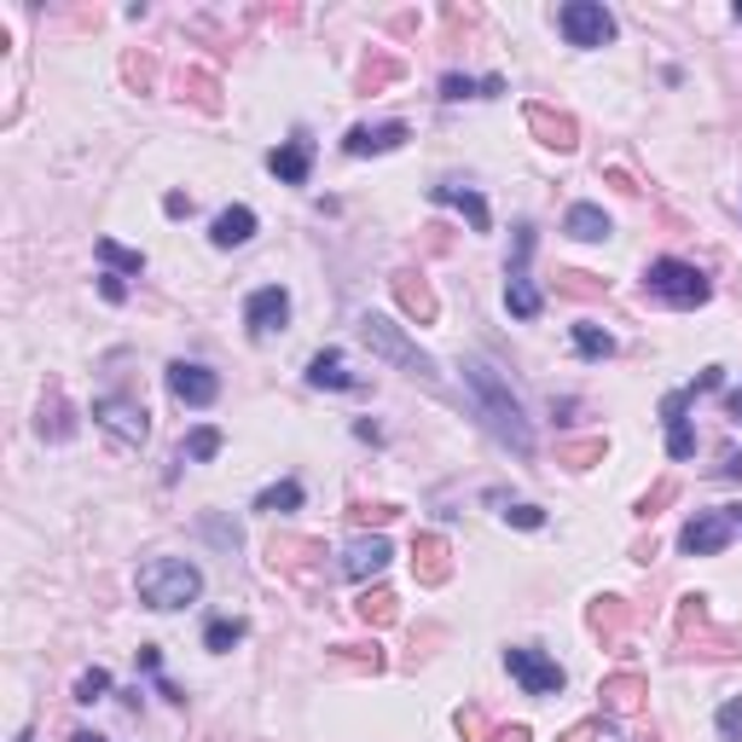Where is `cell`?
Segmentation results:
<instances>
[{"label":"cell","mask_w":742,"mask_h":742,"mask_svg":"<svg viewBox=\"0 0 742 742\" xmlns=\"http://www.w3.org/2000/svg\"><path fill=\"white\" fill-rule=\"evenodd\" d=\"M465 389L476 395V406H481V424H488L499 441L510 447V453H533V429H528V418H522V400L510 395V383H505V372L488 360V354H470L465 366Z\"/></svg>","instance_id":"cell-1"},{"label":"cell","mask_w":742,"mask_h":742,"mask_svg":"<svg viewBox=\"0 0 742 742\" xmlns=\"http://www.w3.org/2000/svg\"><path fill=\"white\" fill-rule=\"evenodd\" d=\"M673 644L679 655H702V661H736L742 655V638L731 627H713L708 616V598L702 592H684L679 598V616H673Z\"/></svg>","instance_id":"cell-2"},{"label":"cell","mask_w":742,"mask_h":742,"mask_svg":"<svg viewBox=\"0 0 742 742\" xmlns=\"http://www.w3.org/2000/svg\"><path fill=\"white\" fill-rule=\"evenodd\" d=\"M203 598V569L186 557H151L145 569H140V603L145 609H186Z\"/></svg>","instance_id":"cell-3"},{"label":"cell","mask_w":742,"mask_h":742,"mask_svg":"<svg viewBox=\"0 0 742 742\" xmlns=\"http://www.w3.org/2000/svg\"><path fill=\"white\" fill-rule=\"evenodd\" d=\"M644 296L668 302V308H702V302L713 296V278L702 267L679 262V255H661V262L644 267Z\"/></svg>","instance_id":"cell-4"},{"label":"cell","mask_w":742,"mask_h":742,"mask_svg":"<svg viewBox=\"0 0 742 742\" xmlns=\"http://www.w3.org/2000/svg\"><path fill=\"white\" fill-rule=\"evenodd\" d=\"M528 262H533V221H517V233H510V267H505V308L517 319H540L546 296L533 291Z\"/></svg>","instance_id":"cell-5"},{"label":"cell","mask_w":742,"mask_h":742,"mask_svg":"<svg viewBox=\"0 0 742 742\" xmlns=\"http://www.w3.org/2000/svg\"><path fill=\"white\" fill-rule=\"evenodd\" d=\"M725 383V366H708L697 383H684V389H673L668 400H661V424H668V453L673 458H697V429H690V400L720 389Z\"/></svg>","instance_id":"cell-6"},{"label":"cell","mask_w":742,"mask_h":742,"mask_svg":"<svg viewBox=\"0 0 742 742\" xmlns=\"http://www.w3.org/2000/svg\"><path fill=\"white\" fill-rule=\"evenodd\" d=\"M557 30H562L569 47L592 53V47L616 41V12H609L603 0H569V7H557Z\"/></svg>","instance_id":"cell-7"},{"label":"cell","mask_w":742,"mask_h":742,"mask_svg":"<svg viewBox=\"0 0 742 742\" xmlns=\"http://www.w3.org/2000/svg\"><path fill=\"white\" fill-rule=\"evenodd\" d=\"M360 337H366V348H372V354H383V360H395L400 372H413V377H424V383H435V377H441V372H435V360H429V354L406 343V337H400V325H389L383 314H366V319H360Z\"/></svg>","instance_id":"cell-8"},{"label":"cell","mask_w":742,"mask_h":742,"mask_svg":"<svg viewBox=\"0 0 742 742\" xmlns=\"http://www.w3.org/2000/svg\"><path fill=\"white\" fill-rule=\"evenodd\" d=\"M93 424L105 429L116 447H145V435H151V413L134 395H99L93 400Z\"/></svg>","instance_id":"cell-9"},{"label":"cell","mask_w":742,"mask_h":742,"mask_svg":"<svg viewBox=\"0 0 742 742\" xmlns=\"http://www.w3.org/2000/svg\"><path fill=\"white\" fill-rule=\"evenodd\" d=\"M505 668H510V679L522 684V697H562V684H569V673H562L546 650H533V644H510Z\"/></svg>","instance_id":"cell-10"},{"label":"cell","mask_w":742,"mask_h":742,"mask_svg":"<svg viewBox=\"0 0 742 742\" xmlns=\"http://www.w3.org/2000/svg\"><path fill=\"white\" fill-rule=\"evenodd\" d=\"M731 517H725V505L720 510H697L684 528H679V551L684 557H720L725 546H731Z\"/></svg>","instance_id":"cell-11"},{"label":"cell","mask_w":742,"mask_h":742,"mask_svg":"<svg viewBox=\"0 0 742 742\" xmlns=\"http://www.w3.org/2000/svg\"><path fill=\"white\" fill-rule=\"evenodd\" d=\"M285 319H291V291H285V285L250 291V302H244V325H250V337H255V343H267L273 331H285Z\"/></svg>","instance_id":"cell-12"},{"label":"cell","mask_w":742,"mask_h":742,"mask_svg":"<svg viewBox=\"0 0 742 742\" xmlns=\"http://www.w3.org/2000/svg\"><path fill=\"white\" fill-rule=\"evenodd\" d=\"M522 116H528L533 140H540L546 151H562V157H569V151L580 145V122H575L569 111H557V105H540V99H533V105H528Z\"/></svg>","instance_id":"cell-13"},{"label":"cell","mask_w":742,"mask_h":742,"mask_svg":"<svg viewBox=\"0 0 742 742\" xmlns=\"http://www.w3.org/2000/svg\"><path fill=\"white\" fill-rule=\"evenodd\" d=\"M169 395L181 400V406H215V395H221V377L210 372V366H197V360H174L169 366Z\"/></svg>","instance_id":"cell-14"},{"label":"cell","mask_w":742,"mask_h":742,"mask_svg":"<svg viewBox=\"0 0 742 742\" xmlns=\"http://www.w3.org/2000/svg\"><path fill=\"white\" fill-rule=\"evenodd\" d=\"M406 140H413V128H406V122H354L343 151H348V157H383V151H395Z\"/></svg>","instance_id":"cell-15"},{"label":"cell","mask_w":742,"mask_h":742,"mask_svg":"<svg viewBox=\"0 0 742 742\" xmlns=\"http://www.w3.org/2000/svg\"><path fill=\"white\" fill-rule=\"evenodd\" d=\"M267 169H273L285 186H308V174H314V140L296 128L291 140H278V145L267 151Z\"/></svg>","instance_id":"cell-16"},{"label":"cell","mask_w":742,"mask_h":742,"mask_svg":"<svg viewBox=\"0 0 742 742\" xmlns=\"http://www.w3.org/2000/svg\"><path fill=\"white\" fill-rule=\"evenodd\" d=\"M598 697H603V720H632L650 697V679L644 673H609L598 684Z\"/></svg>","instance_id":"cell-17"},{"label":"cell","mask_w":742,"mask_h":742,"mask_svg":"<svg viewBox=\"0 0 742 742\" xmlns=\"http://www.w3.org/2000/svg\"><path fill=\"white\" fill-rule=\"evenodd\" d=\"M314 557H325V540H314V533H273L267 540V562L285 575H308Z\"/></svg>","instance_id":"cell-18"},{"label":"cell","mask_w":742,"mask_h":742,"mask_svg":"<svg viewBox=\"0 0 742 742\" xmlns=\"http://www.w3.org/2000/svg\"><path fill=\"white\" fill-rule=\"evenodd\" d=\"M389 285H395V302H400V308L413 314L418 325H435V319H441V302H435L429 278H424L418 267H400V273L389 278Z\"/></svg>","instance_id":"cell-19"},{"label":"cell","mask_w":742,"mask_h":742,"mask_svg":"<svg viewBox=\"0 0 742 742\" xmlns=\"http://www.w3.org/2000/svg\"><path fill=\"white\" fill-rule=\"evenodd\" d=\"M413 575H418V586H447L453 580V546L441 533H418L413 540Z\"/></svg>","instance_id":"cell-20"},{"label":"cell","mask_w":742,"mask_h":742,"mask_svg":"<svg viewBox=\"0 0 742 742\" xmlns=\"http://www.w3.org/2000/svg\"><path fill=\"white\" fill-rule=\"evenodd\" d=\"M389 557H395V546L383 540V533H360V540L343 551V575L348 580H377L383 569H389Z\"/></svg>","instance_id":"cell-21"},{"label":"cell","mask_w":742,"mask_h":742,"mask_svg":"<svg viewBox=\"0 0 742 742\" xmlns=\"http://www.w3.org/2000/svg\"><path fill=\"white\" fill-rule=\"evenodd\" d=\"M255 226H262V221H255L250 203H226V210L215 215V226H210V244L215 250H238V244L255 238Z\"/></svg>","instance_id":"cell-22"},{"label":"cell","mask_w":742,"mask_h":742,"mask_svg":"<svg viewBox=\"0 0 742 742\" xmlns=\"http://www.w3.org/2000/svg\"><path fill=\"white\" fill-rule=\"evenodd\" d=\"M627 621H632V603L627 598H616V592H603V598H592V609H586V627H592L603 644H616V638L627 632Z\"/></svg>","instance_id":"cell-23"},{"label":"cell","mask_w":742,"mask_h":742,"mask_svg":"<svg viewBox=\"0 0 742 742\" xmlns=\"http://www.w3.org/2000/svg\"><path fill=\"white\" fill-rule=\"evenodd\" d=\"M429 197H435V203H453V210H465L476 233H488V221H494V215H488V197L470 192L465 181H441V186H429Z\"/></svg>","instance_id":"cell-24"},{"label":"cell","mask_w":742,"mask_h":742,"mask_svg":"<svg viewBox=\"0 0 742 742\" xmlns=\"http://www.w3.org/2000/svg\"><path fill=\"white\" fill-rule=\"evenodd\" d=\"M308 383H314V389H360V377L348 372L343 348H319L308 360Z\"/></svg>","instance_id":"cell-25"},{"label":"cell","mask_w":742,"mask_h":742,"mask_svg":"<svg viewBox=\"0 0 742 742\" xmlns=\"http://www.w3.org/2000/svg\"><path fill=\"white\" fill-rule=\"evenodd\" d=\"M181 99H192V105L203 111V116H221V105H226V99H221V75L215 70H181Z\"/></svg>","instance_id":"cell-26"},{"label":"cell","mask_w":742,"mask_h":742,"mask_svg":"<svg viewBox=\"0 0 742 742\" xmlns=\"http://www.w3.org/2000/svg\"><path fill=\"white\" fill-rule=\"evenodd\" d=\"M35 435H41V441H70V435H75V413H70V400H64L59 389H47L41 418H35Z\"/></svg>","instance_id":"cell-27"},{"label":"cell","mask_w":742,"mask_h":742,"mask_svg":"<svg viewBox=\"0 0 742 742\" xmlns=\"http://www.w3.org/2000/svg\"><path fill=\"white\" fill-rule=\"evenodd\" d=\"M499 93H505L499 75H458V70L441 75V99H447V105H458V99H499Z\"/></svg>","instance_id":"cell-28"},{"label":"cell","mask_w":742,"mask_h":742,"mask_svg":"<svg viewBox=\"0 0 742 742\" xmlns=\"http://www.w3.org/2000/svg\"><path fill=\"white\" fill-rule=\"evenodd\" d=\"M354 616H360L366 627H395L400 621V598L389 592V586H372V592L354 598Z\"/></svg>","instance_id":"cell-29"},{"label":"cell","mask_w":742,"mask_h":742,"mask_svg":"<svg viewBox=\"0 0 742 742\" xmlns=\"http://www.w3.org/2000/svg\"><path fill=\"white\" fill-rule=\"evenodd\" d=\"M609 458V435H586V441H557V465L562 470H592Z\"/></svg>","instance_id":"cell-30"},{"label":"cell","mask_w":742,"mask_h":742,"mask_svg":"<svg viewBox=\"0 0 742 742\" xmlns=\"http://www.w3.org/2000/svg\"><path fill=\"white\" fill-rule=\"evenodd\" d=\"M562 233L580 238V244H603V238H609V215L598 210V203H575L569 221H562Z\"/></svg>","instance_id":"cell-31"},{"label":"cell","mask_w":742,"mask_h":742,"mask_svg":"<svg viewBox=\"0 0 742 742\" xmlns=\"http://www.w3.org/2000/svg\"><path fill=\"white\" fill-rule=\"evenodd\" d=\"M221 447H226V435H221L215 424H197L186 441H181V453H174V465H210Z\"/></svg>","instance_id":"cell-32"},{"label":"cell","mask_w":742,"mask_h":742,"mask_svg":"<svg viewBox=\"0 0 742 742\" xmlns=\"http://www.w3.org/2000/svg\"><path fill=\"white\" fill-rule=\"evenodd\" d=\"M569 337H575V354H580V360H609V354H616V337H609L603 325H592V319L569 325Z\"/></svg>","instance_id":"cell-33"},{"label":"cell","mask_w":742,"mask_h":742,"mask_svg":"<svg viewBox=\"0 0 742 742\" xmlns=\"http://www.w3.org/2000/svg\"><path fill=\"white\" fill-rule=\"evenodd\" d=\"M400 75H406V64H400L395 53H377V59H366V64H360V75H354V88H360V93H377V88L400 82Z\"/></svg>","instance_id":"cell-34"},{"label":"cell","mask_w":742,"mask_h":742,"mask_svg":"<svg viewBox=\"0 0 742 742\" xmlns=\"http://www.w3.org/2000/svg\"><path fill=\"white\" fill-rule=\"evenodd\" d=\"M331 661H337V668H360V673H383V668H389V655L377 650V638H372V644H331Z\"/></svg>","instance_id":"cell-35"},{"label":"cell","mask_w":742,"mask_h":742,"mask_svg":"<svg viewBox=\"0 0 742 742\" xmlns=\"http://www.w3.org/2000/svg\"><path fill=\"white\" fill-rule=\"evenodd\" d=\"M244 632H250V627H244L238 616H215L210 627H203V650L226 655V650H238V644H244Z\"/></svg>","instance_id":"cell-36"},{"label":"cell","mask_w":742,"mask_h":742,"mask_svg":"<svg viewBox=\"0 0 742 742\" xmlns=\"http://www.w3.org/2000/svg\"><path fill=\"white\" fill-rule=\"evenodd\" d=\"M557 296H580V302H603V296H609V278H592V273H580V267H569V273H557Z\"/></svg>","instance_id":"cell-37"},{"label":"cell","mask_w":742,"mask_h":742,"mask_svg":"<svg viewBox=\"0 0 742 742\" xmlns=\"http://www.w3.org/2000/svg\"><path fill=\"white\" fill-rule=\"evenodd\" d=\"M99 262H105V273H122V278H140L145 273V255L140 250H122L116 238H99Z\"/></svg>","instance_id":"cell-38"},{"label":"cell","mask_w":742,"mask_h":742,"mask_svg":"<svg viewBox=\"0 0 742 742\" xmlns=\"http://www.w3.org/2000/svg\"><path fill=\"white\" fill-rule=\"evenodd\" d=\"M296 505H302V481L296 476L273 481L267 494H255V510H267V517H285V510H296Z\"/></svg>","instance_id":"cell-39"},{"label":"cell","mask_w":742,"mask_h":742,"mask_svg":"<svg viewBox=\"0 0 742 742\" xmlns=\"http://www.w3.org/2000/svg\"><path fill=\"white\" fill-rule=\"evenodd\" d=\"M122 82L134 93H151V82H157V59L140 53V47H128V53H122Z\"/></svg>","instance_id":"cell-40"},{"label":"cell","mask_w":742,"mask_h":742,"mask_svg":"<svg viewBox=\"0 0 742 742\" xmlns=\"http://www.w3.org/2000/svg\"><path fill=\"white\" fill-rule=\"evenodd\" d=\"M453 725H458V736H465V742H488V736H494L488 713H481L476 702H465V708H458V713H453Z\"/></svg>","instance_id":"cell-41"},{"label":"cell","mask_w":742,"mask_h":742,"mask_svg":"<svg viewBox=\"0 0 742 742\" xmlns=\"http://www.w3.org/2000/svg\"><path fill=\"white\" fill-rule=\"evenodd\" d=\"M673 499H679V481L668 476V481H655V488H650L644 499H638V505H632V517H638V522H650V517H655V510H661V505H673Z\"/></svg>","instance_id":"cell-42"},{"label":"cell","mask_w":742,"mask_h":742,"mask_svg":"<svg viewBox=\"0 0 742 742\" xmlns=\"http://www.w3.org/2000/svg\"><path fill=\"white\" fill-rule=\"evenodd\" d=\"M348 517L360 522V528H389V522L400 517V505H366V499H354V505H348Z\"/></svg>","instance_id":"cell-43"},{"label":"cell","mask_w":742,"mask_h":742,"mask_svg":"<svg viewBox=\"0 0 742 742\" xmlns=\"http://www.w3.org/2000/svg\"><path fill=\"white\" fill-rule=\"evenodd\" d=\"M105 697H111V673L105 668H88L82 679H75V702L93 708V702H105Z\"/></svg>","instance_id":"cell-44"},{"label":"cell","mask_w":742,"mask_h":742,"mask_svg":"<svg viewBox=\"0 0 742 742\" xmlns=\"http://www.w3.org/2000/svg\"><path fill=\"white\" fill-rule=\"evenodd\" d=\"M713 725H720L725 742H742V697H731V702L720 708V720H713Z\"/></svg>","instance_id":"cell-45"},{"label":"cell","mask_w":742,"mask_h":742,"mask_svg":"<svg viewBox=\"0 0 742 742\" xmlns=\"http://www.w3.org/2000/svg\"><path fill=\"white\" fill-rule=\"evenodd\" d=\"M603 736H609V725H603V720H580V725L562 731L557 742H603Z\"/></svg>","instance_id":"cell-46"},{"label":"cell","mask_w":742,"mask_h":742,"mask_svg":"<svg viewBox=\"0 0 742 742\" xmlns=\"http://www.w3.org/2000/svg\"><path fill=\"white\" fill-rule=\"evenodd\" d=\"M505 522H517V528H546V510H540V505H510Z\"/></svg>","instance_id":"cell-47"},{"label":"cell","mask_w":742,"mask_h":742,"mask_svg":"<svg viewBox=\"0 0 742 742\" xmlns=\"http://www.w3.org/2000/svg\"><path fill=\"white\" fill-rule=\"evenodd\" d=\"M99 296H105V302H128V278L122 273H99Z\"/></svg>","instance_id":"cell-48"},{"label":"cell","mask_w":742,"mask_h":742,"mask_svg":"<svg viewBox=\"0 0 742 742\" xmlns=\"http://www.w3.org/2000/svg\"><path fill=\"white\" fill-rule=\"evenodd\" d=\"M163 215H169V221L192 215V197H186V192H169V197H163Z\"/></svg>","instance_id":"cell-49"},{"label":"cell","mask_w":742,"mask_h":742,"mask_svg":"<svg viewBox=\"0 0 742 742\" xmlns=\"http://www.w3.org/2000/svg\"><path fill=\"white\" fill-rule=\"evenodd\" d=\"M140 673H151V679L163 673V650H157V644H145V650H140Z\"/></svg>","instance_id":"cell-50"},{"label":"cell","mask_w":742,"mask_h":742,"mask_svg":"<svg viewBox=\"0 0 742 742\" xmlns=\"http://www.w3.org/2000/svg\"><path fill=\"white\" fill-rule=\"evenodd\" d=\"M488 742H533V736H528V725H499Z\"/></svg>","instance_id":"cell-51"},{"label":"cell","mask_w":742,"mask_h":742,"mask_svg":"<svg viewBox=\"0 0 742 742\" xmlns=\"http://www.w3.org/2000/svg\"><path fill=\"white\" fill-rule=\"evenodd\" d=\"M157 697H163V702H186V690L174 684V679H163V673H157Z\"/></svg>","instance_id":"cell-52"},{"label":"cell","mask_w":742,"mask_h":742,"mask_svg":"<svg viewBox=\"0 0 742 742\" xmlns=\"http://www.w3.org/2000/svg\"><path fill=\"white\" fill-rule=\"evenodd\" d=\"M725 481H742V453H725V465H720Z\"/></svg>","instance_id":"cell-53"},{"label":"cell","mask_w":742,"mask_h":742,"mask_svg":"<svg viewBox=\"0 0 742 742\" xmlns=\"http://www.w3.org/2000/svg\"><path fill=\"white\" fill-rule=\"evenodd\" d=\"M609 181H616L627 197H638V192H644V186H632V174H627V169H609Z\"/></svg>","instance_id":"cell-54"},{"label":"cell","mask_w":742,"mask_h":742,"mask_svg":"<svg viewBox=\"0 0 742 742\" xmlns=\"http://www.w3.org/2000/svg\"><path fill=\"white\" fill-rule=\"evenodd\" d=\"M64 742H105V736H99V731H70Z\"/></svg>","instance_id":"cell-55"},{"label":"cell","mask_w":742,"mask_h":742,"mask_svg":"<svg viewBox=\"0 0 742 742\" xmlns=\"http://www.w3.org/2000/svg\"><path fill=\"white\" fill-rule=\"evenodd\" d=\"M725 517H731V528L742 533V505H725Z\"/></svg>","instance_id":"cell-56"},{"label":"cell","mask_w":742,"mask_h":742,"mask_svg":"<svg viewBox=\"0 0 742 742\" xmlns=\"http://www.w3.org/2000/svg\"><path fill=\"white\" fill-rule=\"evenodd\" d=\"M725 406H731V418H736V424H742V389H736V395H731V400H725Z\"/></svg>","instance_id":"cell-57"},{"label":"cell","mask_w":742,"mask_h":742,"mask_svg":"<svg viewBox=\"0 0 742 742\" xmlns=\"http://www.w3.org/2000/svg\"><path fill=\"white\" fill-rule=\"evenodd\" d=\"M18 742H35V736H30V731H18Z\"/></svg>","instance_id":"cell-58"},{"label":"cell","mask_w":742,"mask_h":742,"mask_svg":"<svg viewBox=\"0 0 742 742\" xmlns=\"http://www.w3.org/2000/svg\"><path fill=\"white\" fill-rule=\"evenodd\" d=\"M632 742H661V736H632Z\"/></svg>","instance_id":"cell-59"},{"label":"cell","mask_w":742,"mask_h":742,"mask_svg":"<svg viewBox=\"0 0 742 742\" xmlns=\"http://www.w3.org/2000/svg\"><path fill=\"white\" fill-rule=\"evenodd\" d=\"M736 18H742V0H736Z\"/></svg>","instance_id":"cell-60"}]
</instances>
